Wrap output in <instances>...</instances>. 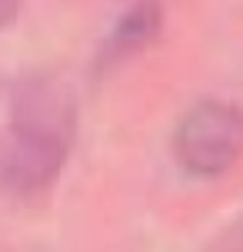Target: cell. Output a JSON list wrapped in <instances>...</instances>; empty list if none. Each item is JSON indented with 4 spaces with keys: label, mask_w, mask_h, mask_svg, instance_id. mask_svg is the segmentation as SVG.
<instances>
[{
    "label": "cell",
    "mask_w": 243,
    "mask_h": 252,
    "mask_svg": "<svg viewBox=\"0 0 243 252\" xmlns=\"http://www.w3.org/2000/svg\"><path fill=\"white\" fill-rule=\"evenodd\" d=\"M77 133V103L67 83L37 76L13 96L0 136V183L13 192H40L60 176Z\"/></svg>",
    "instance_id": "obj_1"
},
{
    "label": "cell",
    "mask_w": 243,
    "mask_h": 252,
    "mask_svg": "<svg viewBox=\"0 0 243 252\" xmlns=\"http://www.w3.org/2000/svg\"><path fill=\"white\" fill-rule=\"evenodd\" d=\"M173 153L190 176H223L243 156V113L223 100L197 103L173 133Z\"/></svg>",
    "instance_id": "obj_2"
},
{
    "label": "cell",
    "mask_w": 243,
    "mask_h": 252,
    "mask_svg": "<svg viewBox=\"0 0 243 252\" xmlns=\"http://www.w3.org/2000/svg\"><path fill=\"white\" fill-rule=\"evenodd\" d=\"M157 30H160V7H157V0L133 3V7L120 17V24L114 27V33L107 40L103 63H114V60H120V57H127V53L143 50V47L157 37Z\"/></svg>",
    "instance_id": "obj_3"
},
{
    "label": "cell",
    "mask_w": 243,
    "mask_h": 252,
    "mask_svg": "<svg viewBox=\"0 0 243 252\" xmlns=\"http://www.w3.org/2000/svg\"><path fill=\"white\" fill-rule=\"evenodd\" d=\"M17 7H20V0H0V27H7L17 17Z\"/></svg>",
    "instance_id": "obj_4"
}]
</instances>
